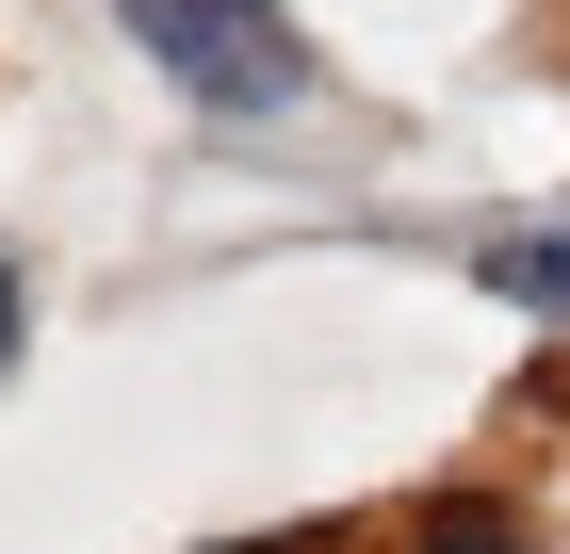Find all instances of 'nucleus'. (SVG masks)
<instances>
[{"label":"nucleus","instance_id":"f257e3e1","mask_svg":"<svg viewBox=\"0 0 570 554\" xmlns=\"http://www.w3.org/2000/svg\"><path fill=\"white\" fill-rule=\"evenodd\" d=\"M115 33H131L196 115H294V98H326L294 0H115Z\"/></svg>","mask_w":570,"mask_h":554},{"label":"nucleus","instance_id":"f03ea898","mask_svg":"<svg viewBox=\"0 0 570 554\" xmlns=\"http://www.w3.org/2000/svg\"><path fill=\"white\" fill-rule=\"evenodd\" d=\"M489 294L505 310H570V245H489Z\"/></svg>","mask_w":570,"mask_h":554},{"label":"nucleus","instance_id":"7ed1b4c3","mask_svg":"<svg viewBox=\"0 0 570 554\" xmlns=\"http://www.w3.org/2000/svg\"><path fill=\"white\" fill-rule=\"evenodd\" d=\"M17 327H33V294H17V261H0V376H17Z\"/></svg>","mask_w":570,"mask_h":554}]
</instances>
